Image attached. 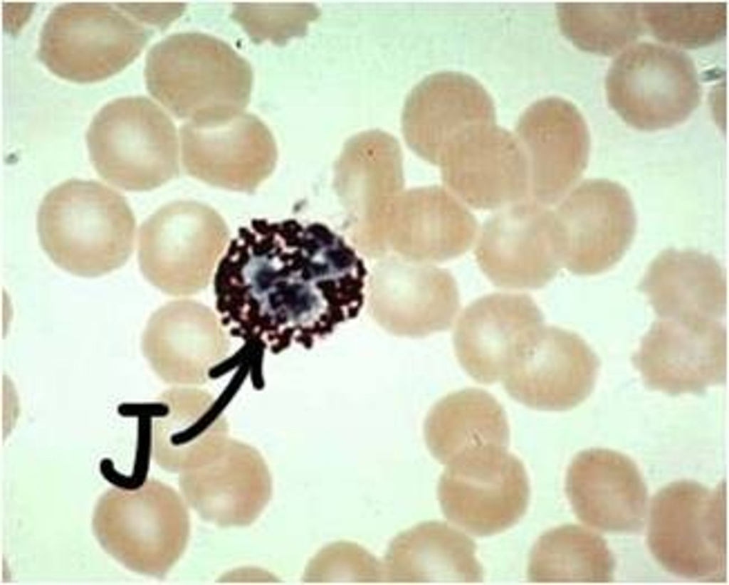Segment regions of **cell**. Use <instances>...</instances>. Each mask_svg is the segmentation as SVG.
<instances>
[{
	"label": "cell",
	"instance_id": "obj_2",
	"mask_svg": "<svg viewBox=\"0 0 729 585\" xmlns=\"http://www.w3.org/2000/svg\"><path fill=\"white\" fill-rule=\"evenodd\" d=\"M36 227L49 258L77 276L107 274L133 251L135 218L128 203L95 180L71 179L51 189L39 206Z\"/></svg>",
	"mask_w": 729,
	"mask_h": 585
},
{
	"label": "cell",
	"instance_id": "obj_15",
	"mask_svg": "<svg viewBox=\"0 0 729 585\" xmlns=\"http://www.w3.org/2000/svg\"><path fill=\"white\" fill-rule=\"evenodd\" d=\"M633 362L652 389L700 394L726 379V329L718 320L660 318L642 339Z\"/></svg>",
	"mask_w": 729,
	"mask_h": 585
},
{
	"label": "cell",
	"instance_id": "obj_21",
	"mask_svg": "<svg viewBox=\"0 0 729 585\" xmlns=\"http://www.w3.org/2000/svg\"><path fill=\"white\" fill-rule=\"evenodd\" d=\"M543 321L542 311L528 295L483 296L467 306L458 320L453 334L457 359L477 382L495 383L519 337Z\"/></svg>",
	"mask_w": 729,
	"mask_h": 585
},
{
	"label": "cell",
	"instance_id": "obj_4",
	"mask_svg": "<svg viewBox=\"0 0 729 585\" xmlns=\"http://www.w3.org/2000/svg\"><path fill=\"white\" fill-rule=\"evenodd\" d=\"M101 547L130 570L162 577L184 553L190 533L184 498L155 479L135 489L110 488L93 517Z\"/></svg>",
	"mask_w": 729,
	"mask_h": 585
},
{
	"label": "cell",
	"instance_id": "obj_24",
	"mask_svg": "<svg viewBox=\"0 0 729 585\" xmlns=\"http://www.w3.org/2000/svg\"><path fill=\"white\" fill-rule=\"evenodd\" d=\"M509 426L502 405L477 388L452 392L431 409L424 437L432 455L447 465L456 458L488 448H507Z\"/></svg>",
	"mask_w": 729,
	"mask_h": 585
},
{
	"label": "cell",
	"instance_id": "obj_17",
	"mask_svg": "<svg viewBox=\"0 0 729 585\" xmlns=\"http://www.w3.org/2000/svg\"><path fill=\"white\" fill-rule=\"evenodd\" d=\"M516 137L528 160L530 194L541 204L557 202L587 164L590 139L582 115L563 99L540 100L520 117Z\"/></svg>",
	"mask_w": 729,
	"mask_h": 585
},
{
	"label": "cell",
	"instance_id": "obj_25",
	"mask_svg": "<svg viewBox=\"0 0 729 585\" xmlns=\"http://www.w3.org/2000/svg\"><path fill=\"white\" fill-rule=\"evenodd\" d=\"M615 562L605 541L573 525L552 529L533 546L528 578L535 584H608Z\"/></svg>",
	"mask_w": 729,
	"mask_h": 585
},
{
	"label": "cell",
	"instance_id": "obj_7",
	"mask_svg": "<svg viewBox=\"0 0 729 585\" xmlns=\"http://www.w3.org/2000/svg\"><path fill=\"white\" fill-rule=\"evenodd\" d=\"M229 237L225 221L210 206L193 200L169 202L140 228V270L167 294L197 292L216 272Z\"/></svg>",
	"mask_w": 729,
	"mask_h": 585
},
{
	"label": "cell",
	"instance_id": "obj_9",
	"mask_svg": "<svg viewBox=\"0 0 729 585\" xmlns=\"http://www.w3.org/2000/svg\"><path fill=\"white\" fill-rule=\"evenodd\" d=\"M608 102L629 125L642 130L684 121L701 100L693 61L670 47L641 43L614 60L606 78Z\"/></svg>",
	"mask_w": 729,
	"mask_h": 585
},
{
	"label": "cell",
	"instance_id": "obj_31",
	"mask_svg": "<svg viewBox=\"0 0 729 585\" xmlns=\"http://www.w3.org/2000/svg\"><path fill=\"white\" fill-rule=\"evenodd\" d=\"M317 15L318 10L308 4H237L233 13L253 40L276 43L302 34Z\"/></svg>",
	"mask_w": 729,
	"mask_h": 585
},
{
	"label": "cell",
	"instance_id": "obj_16",
	"mask_svg": "<svg viewBox=\"0 0 729 585\" xmlns=\"http://www.w3.org/2000/svg\"><path fill=\"white\" fill-rule=\"evenodd\" d=\"M444 184L476 209H495L523 200L530 173L515 135L495 124L470 128L453 138L439 160Z\"/></svg>",
	"mask_w": 729,
	"mask_h": 585
},
{
	"label": "cell",
	"instance_id": "obj_1",
	"mask_svg": "<svg viewBox=\"0 0 729 585\" xmlns=\"http://www.w3.org/2000/svg\"><path fill=\"white\" fill-rule=\"evenodd\" d=\"M366 269L328 227L252 220L230 241L214 276L216 307L235 334L278 353L308 348L364 302Z\"/></svg>",
	"mask_w": 729,
	"mask_h": 585
},
{
	"label": "cell",
	"instance_id": "obj_29",
	"mask_svg": "<svg viewBox=\"0 0 729 585\" xmlns=\"http://www.w3.org/2000/svg\"><path fill=\"white\" fill-rule=\"evenodd\" d=\"M640 12L656 38L681 48L708 46L726 33L725 2L642 3Z\"/></svg>",
	"mask_w": 729,
	"mask_h": 585
},
{
	"label": "cell",
	"instance_id": "obj_19",
	"mask_svg": "<svg viewBox=\"0 0 729 585\" xmlns=\"http://www.w3.org/2000/svg\"><path fill=\"white\" fill-rule=\"evenodd\" d=\"M566 492L585 525L607 532L633 533L643 527L647 489L634 461L619 452L591 448L571 462Z\"/></svg>",
	"mask_w": 729,
	"mask_h": 585
},
{
	"label": "cell",
	"instance_id": "obj_13",
	"mask_svg": "<svg viewBox=\"0 0 729 585\" xmlns=\"http://www.w3.org/2000/svg\"><path fill=\"white\" fill-rule=\"evenodd\" d=\"M475 255L482 272L495 286L544 287L562 265L555 212L535 201L515 202L484 223Z\"/></svg>",
	"mask_w": 729,
	"mask_h": 585
},
{
	"label": "cell",
	"instance_id": "obj_18",
	"mask_svg": "<svg viewBox=\"0 0 729 585\" xmlns=\"http://www.w3.org/2000/svg\"><path fill=\"white\" fill-rule=\"evenodd\" d=\"M186 503L204 520L219 527L252 524L272 494L268 467L255 448L229 440L211 461L180 473Z\"/></svg>",
	"mask_w": 729,
	"mask_h": 585
},
{
	"label": "cell",
	"instance_id": "obj_27",
	"mask_svg": "<svg viewBox=\"0 0 729 585\" xmlns=\"http://www.w3.org/2000/svg\"><path fill=\"white\" fill-rule=\"evenodd\" d=\"M564 34L578 48L603 56L617 53L642 33L637 3H560Z\"/></svg>",
	"mask_w": 729,
	"mask_h": 585
},
{
	"label": "cell",
	"instance_id": "obj_20",
	"mask_svg": "<svg viewBox=\"0 0 729 585\" xmlns=\"http://www.w3.org/2000/svg\"><path fill=\"white\" fill-rule=\"evenodd\" d=\"M495 121L493 102L484 88L468 75L446 71L426 77L412 89L402 125L408 145L424 159L438 164L453 138Z\"/></svg>",
	"mask_w": 729,
	"mask_h": 585
},
{
	"label": "cell",
	"instance_id": "obj_12",
	"mask_svg": "<svg viewBox=\"0 0 729 585\" xmlns=\"http://www.w3.org/2000/svg\"><path fill=\"white\" fill-rule=\"evenodd\" d=\"M555 214L562 265L577 275L609 270L629 249L636 232V216L629 192L609 179L582 181Z\"/></svg>",
	"mask_w": 729,
	"mask_h": 585
},
{
	"label": "cell",
	"instance_id": "obj_8",
	"mask_svg": "<svg viewBox=\"0 0 729 585\" xmlns=\"http://www.w3.org/2000/svg\"><path fill=\"white\" fill-rule=\"evenodd\" d=\"M150 35L144 26L109 4L65 3L47 17L38 55L61 78L100 81L134 60Z\"/></svg>",
	"mask_w": 729,
	"mask_h": 585
},
{
	"label": "cell",
	"instance_id": "obj_30",
	"mask_svg": "<svg viewBox=\"0 0 729 585\" xmlns=\"http://www.w3.org/2000/svg\"><path fill=\"white\" fill-rule=\"evenodd\" d=\"M303 581L310 584L384 582L382 564L360 546L337 542L322 549L310 562Z\"/></svg>",
	"mask_w": 729,
	"mask_h": 585
},
{
	"label": "cell",
	"instance_id": "obj_22",
	"mask_svg": "<svg viewBox=\"0 0 729 585\" xmlns=\"http://www.w3.org/2000/svg\"><path fill=\"white\" fill-rule=\"evenodd\" d=\"M474 542L444 522L417 525L390 542L382 565L394 584H469L483 580Z\"/></svg>",
	"mask_w": 729,
	"mask_h": 585
},
{
	"label": "cell",
	"instance_id": "obj_3",
	"mask_svg": "<svg viewBox=\"0 0 729 585\" xmlns=\"http://www.w3.org/2000/svg\"><path fill=\"white\" fill-rule=\"evenodd\" d=\"M145 76L150 94L187 122L209 123L243 112L253 74L224 41L200 33H176L149 51Z\"/></svg>",
	"mask_w": 729,
	"mask_h": 585
},
{
	"label": "cell",
	"instance_id": "obj_10",
	"mask_svg": "<svg viewBox=\"0 0 729 585\" xmlns=\"http://www.w3.org/2000/svg\"><path fill=\"white\" fill-rule=\"evenodd\" d=\"M599 368L597 355L579 335L542 325L519 337L501 379L508 394L524 406L562 411L590 395Z\"/></svg>",
	"mask_w": 729,
	"mask_h": 585
},
{
	"label": "cell",
	"instance_id": "obj_6",
	"mask_svg": "<svg viewBox=\"0 0 729 585\" xmlns=\"http://www.w3.org/2000/svg\"><path fill=\"white\" fill-rule=\"evenodd\" d=\"M647 543L656 561L680 577H726V490L691 480L672 483L652 500Z\"/></svg>",
	"mask_w": 729,
	"mask_h": 585
},
{
	"label": "cell",
	"instance_id": "obj_11",
	"mask_svg": "<svg viewBox=\"0 0 729 585\" xmlns=\"http://www.w3.org/2000/svg\"><path fill=\"white\" fill-rule=\"evenodd\" d=\"M444 516L474 536L498 534L525 515L530 485L525 467L507 448L463 454L446 465L438 485Z\"/></svg>",
	"mask_w": 729,
	"mask_h": 585
},
{
	"label": "cell",
	"instance_id": "obj_26",
	"mask_svg": "<svg viewBox=\"0 0 729 585\" xmlns=\"http://www.w3.org/2000/svg\"><path fill=\"white\" fill-rule=\"evenodd\" d=\"M414 253L421 260L444 261L464 253L478 230L474 216L439 186L414 194Z\"/></svg>",
	"mask_w": 729,
	"mask_h": 585
},
{
	"label": "cell",
	"instance_id": "obj_5",
	"mask_svg": "<svg viewBox=\"0 0 729 585\" xmlns=\"http://www.w3.org/2000/svg\"><path fill=\"white\" fill-rule=\"evenodd\" d=\"M90 161L108 183L127 191H149L177 176L175 127L154 102L126 97L105 105L86 135Z\"/></svg>",
	"mask_w": 729,
	"mask_h": 585
},
{
	"label": "cell",
	"instance_id": "obj_23",
	"mask_svg": "<svg viewBox=\"0 0 729 585\" xmlns=\"http://www.w3.org/2000/svg\"><path fill=\"white\" fill-rule=\"evenodd\" d=\"M639 289L660 318H722L726 311L725 274L710 254L663 251L651 262Z\"/></svg>",
	"mask_w": 729,
	"mask_h": 585
},
{
	"label": "cell",
	"instance_id": "obj_28",
	"mask_svg": "<svg viewBox=\"0 0 729 585\" xmlns=\"http://www.w3.org/2000/svg\"><path fill=\"white\" fill-rule=\"evenodd\" d=\"M229 441L227 427L219 420L157 419L152 429V457L163 470L182 473L215 458Z\"/></svg>",
	"mask_w": 729,
	"mask_h": 585
},
{
	"label": "cell",
	"instance_id": "obj_14",
	"mask_svg": "<svg viewBox=\"0 0 729 585\" xmlns=\"http://www.w3.org/2000/svg\"><path fill=\"white\" fill-rule=\"evenodd\" d=\"M186 172L212 186L253 192L273 173L274 138L256 116L241 112L209 123L187 122L180 130Z\"/></svg>",
	"mask_w": 729,
	"mask_h": 585
}]
</instances>
